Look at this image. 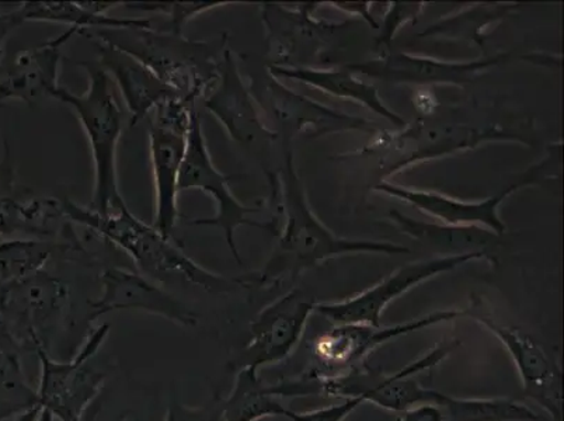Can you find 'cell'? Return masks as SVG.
<instances>
[{"instance_id":"484cf974","label":"cell","mask_w":564,"mask_h":421,"mask_svg":"<svg viewBox=\"0 0 564 421\" xmlns=\"http://www.w3.org/2000/svg\"><path fill=\"white\" fill-rule=\"evenodd\" d=\"M398 421H445V418L438 406L419 404L403 412Z\"/></svg>"},{"instance_id":"d6986e66","label":"cell","mask_w":564,"mask_h":421,"mask_svg":"<svg viewBox=\"0 0 564 421\" xmlns=\"http://www.w3.org/2000/svg\"><path fill=\"white\" fill-rule=\"evenodd\" d=\"M434 404L443 410L445 421H541L530 406L514 399H463L435 393Z\"/></svg>"},{"instance_id":"f1b7e54d","label":"cell","mask_w":564,"mask_h":421,"mask_svg":"<svg viewBox=\"0 0 564 421\" xmlns=\"http://www.w3.org/2000/svg\"><path fill=\"white\" fill-rule=\"evenodd\" d=\"M35 421H55L53 414L47 412V410L41 409L39 413V418Z\"/></svg>"},{"instance_id":"30bf717a","label":"cell","mask_w":564,"mask_h":421,"mask_svg":"<svg viewBox=\"0 0 564 421\" xmlns=\"http://www.w3.org/2000/svg\"><path fill=\"white\" fill-rule=\"evenodd\" d=\"M485 326L499 338L520 375L525 397L540 404L553 421H562L563 373L558 363L540 344L522 333L484 321Z\"/></svg>"},{"instance_id":"f546056e","label":"cell","mask_w":564,"mask_h":421,"mask_svg":"<svg viewBox=\"0 0 564 421\" xmlns=\"http://www.w3.org/2000/svg\"><path fill=\"white\" fill-rule=\"evenodd\" d=\"M0 242H2V238H0Z\"/></svg>"},{"instance_id":"e0dca14e","label":"cell","mask_w":564,"mask_h":421,"mask_svg":"<svg viewBox=\"0 0 564 421\" xmlns=\"http://www.w3.org/2000/svg\"><path fill=\"white\" fill-rule=\"evenodd\" d=\"M68 224L63 202L54 198L0 199V238L13 234L56 238Z\"/></svg>"},{"instance_id":"7a4b0ae2","label":"cell","mask_w":564,"mask_h":421,"mask_svg":"<svg viewBox=\"0 0 564 421\" xmlns=\"http://www.w3.org/2000/svg\"><path fill=\"white\" fill-rule=\"evenodd\" d=\"M84 37L112 45L140 61L177 96L197 105L217 78L227 37L189 40L183 34L156 29L95 30Z\"/></svg>"},{"instance_id":"83f0119b","label":"cell","mask_w":564,"mask_h":421,"mask_svg":"<svg viewBox=\"0 0 564 421\" xmlns=\"http://www.w3.org/2000/svg\"><path fill=\"white\" fill-rule=\"evenodd\" d=\"M40 410V408L29 410V412L18 415V418L12 421H35L39 418Z\"/></svg>"},{"instance_id":"9c48e42d","label":"cell","mask_w":564,"mask_h":421,"mask_svg":"<svg viewBox=\"0 0 564 421\" xmlns=\"http://www.w3.org/2000/svg\"><path fill=\"white\" fill-rule=\"evenodd\" d=\"M458 313L441 312L424 320L404 323L392 327L371 325H340L316 338L312 353L330 375L357 371L367 366V359L384 343L420 328L437 325L440 322L455 320Z\"/></svg>"},{"instance_id":"2e32d148","label":"cell","mask_w":564,"mask_h":421,"mask_svg":"<svg viewBox=\"0 0 564 421\" xmlns=\"http://www.w3.org/2000/svg\"><path fill=\"white\" fill-rule=\"evenodd\" d=\"M443 265L417 267L406 270L403 273L384 281L383 284L366 292L354 300L341 302L335 305H322L319 312L329 317L336 326L340 325H371L382 326L381 315L383 307L392 298L402 294L415 282L422 281L425 277L432 276L435 271L443 269Z\"/></svg>"},{"instance_id":"cb8c5ba5","label":"cell","mask_w":564,"mask_h":421,"mask_svg":"<svg viewBox=\"0 0 564 421\" xmlns=\"http://www.w3.org/2000/svg\"><path fill=\"white\" fill-rule=\"evenodd\" d=\"M364 403H367L366 398L360 395V397L345 398L340 403L326 406L312 412L299 413L289 410L285 418L291 421H346L348 415L356 412L358 406Z\"/></svg>"},{"instance_id":"5bb4252c","label":"cell","mask_w":564,"mask_h":421,"mask_svg":"<svg viewBox=\"0 0 564 421\" xmlns=\"http://www.w3.org/2000/svg\"><path fill=\"white\" fill-rule=\"evenodd\" d=\"M120 3L105 2H28L13 10L19 24L47 22L66 25L72 37L95 30L151 29V19L111 18L107 12Z\"/></svg>"},{"instance_id":"5b68a950","label":"cell","mask_w":564,"mask_h":421,"mask_svg":"<svg viewBox=\"0 0 564 421\" xmlns=\"http://www.w3.org/2000/svg\"><path fill=\"white\" fill-rule=\"evenodd\" d=\"M69 287L48 271L0 287V317L18 347L48 350L47 335L65 320Z\"/></svg>"},{"instance_id":"3957f363","label":"cell","mask_w":564,"mask_h":421,"mask_svg":"<svg viewBox=\"0 0 564 421\" xmlns=\"http://www.w3.org/2000/svg\"><path fill=\"white\" fill-rule=\"evenodd\" d=\"M78 65L89 76L85 94L59 86L53 99L69 106L78 116L89 141L94 159L95 186L90 209L101 215L127 208L124 197L118 187L117 148L120 142L124 115L118 105L115 85L97 61H79Z\"/></svg>"},{"instance_id":"ba28073f","label":"cell","mask_w":564,"mask_h":421,"mask_svg":"<svg viewBox=\"0 0 564 421\" xmlns=\"http://www.w3.org/2000/svg\"><path fill=\"white\" fill-rule=\"evenodd\" d=\"M312 306L291 294L267 306L250 325L251 337L229 367L260 369L289 358L300 346Z\"/></svg>"},{"instance_id":"7c38bea8","label":"cell","mask_w":564,"mask_h":421,"mask_svg":"<svg viewBox=\"0 0 564 421\" xmlns=\"http://www.w3.org/2000/svg\"><path fill=\"white\" fill-rule=\"evenodd\" d=\"M96 44L99 54L97 64L109 75L112 85L124 99L127 110L130 111L131 128L150 118L163 101L177 96L133 56L109 44Z\"/></svg>"},{"instance_id":"277c9868","label":"cell","mask_w":564,"mask_h":421,"mask_svg":"<svg viewBox=\"0 0 564 421\" xmlns=\"http://www.w3.org/2000/svg\"><path fill=\"white\" fill-rule=\"evenodd\" d=\"M109 333L107 323L94 328L68 361H55L43 347L35 350L40 361L39 406L55 421H79L105 389L106 374L95 368L94 359Z\"/></svg>"},{"instance_id":"8992f818","label":"cell","mask_w":564,"mask_h":421,"mask_svg":"<svg viewBox=\"0 0 564 421\" xmlns=\"http://www.w3.org/2000/svg\"><path fill=\"white\" fill-rule=\"evenodd\" d=\"M229 176L218 171L215 166L212 153L205 138L202 115L199 111L194 115L192 128H189L186 153H184L181 173V193L188 190H199L217 204V213L212 218H196L189 220V225L198 227H214L220 229L225 244L228 245L230 253L238 263L240 260L238 246H236L235 234L240 225H258L253 220L246 219L254 209L245 207L235 197L229 188Z\"/></svg>"},{"instance_id":"9a60e30c","label":"cell","mask_w":564,"mask_h":421,"mask_svg":"<svg viewBox=\"0 0 564 421\" xmlns=\"http://www.w3.org/2000/svg\"><path fill=\"white\" fill-rule=\"evenodd\" d=\"M204 109L217 118L224 130L238 142H248L253 121L232 51L225 50L217 69V78L202 100Z\"/></svg>"},{"instance_id":"8fae6325","label":"cell","mask_w":564,"mask_h":421,"mask_svg":"<svg viewBox=\"0 0 564 421\" xmlns=\"http://www.w3.org/2000/svg\"><path fill=\"white\" fill-rule=\"evenodd\" d=\"M148 140H150L153 188H155V214H153L152 227L166 238H173L174 229L181 219L178 195H181V173L187 137L162 130L150 122Z\"/></svg>"},{"instance_id":"4fadbf2b","label":"cell","mask_w":564,"mask_h":421,"mask_svg":"<svg viewBox=\"0 0 564 421\" xmlns=\"http://www.w3.org/2000/svg\"><path fill=\"white\" fill-rule=\"evenodd\" d=\"M68 43L59 34L40 47L20 54L7 78L0 82V101L19 100L34 106L45 99H53L59 89L63 48Z\"/></svg>"},{"instance_id":"d4e9b609","label":"cell","mask_w":564,"mask_h":421,"mask_svg":"<svg viewBox=\"0 0 564 421\" xmlns=\"http://www.w3.org/2000/svg\"><path fill=\"white\" fill-rule=\"evenodd\" d=\"M128 414L130 412L127 409L121 408L117 402H112L105 388L99 397L85 410L79 421H127Z\"/></svg>"},{"instance_id":"7402d4cb","label":"cell","mask_w":564,"mask_h":421,"mask_svg":"<svg viewBox=\"0 0 564 421\" xmlns=\"http://www.w3.org/2000/svg\"><path fill=\"white\" fill-rule=\"evenodd\" d=\"M228 2H133L122 3L128 10L135 12L161 14L166 19L161 30L183 34V28L199 14L225 7Z\"/></svg>"},{"instance_id":"603a6c76","label":"cell","mask_w":564,"mask_h":421,"mask_svg":"<svg viewBox=\"0 0 564 421\" xmlns=\"http://www.w3.org/2000/svg\"><path fill=\"white\" fill-rule=\"evenodd\" d=\"M223 399L219 395H214L209 402L192 408V406L184 404L177 397H173L163 421H220Z\"/></svg>"},{"instance_id":"4316f807","label":"cell","mask_w":564,"mask_h":421,"mask_svg":"<svg viewBox=\"0 0 564 421\" xmlns=\"http://www.w3.org/2000/svg\"><path fill=\"white\" fill-rule=\"evenodd\" d=\"M19 25L18 20L13 17V12L0 13V71H2L4 44H7L8 35Z\"/></svg>"},{"instance_id":"ac0fdd59","label":"cell","mask_w":564,"mask_h":421,"mask_svg":"<svg viewBox=\"0 0 564 421\" xmlns=\"http://www.w3.org/2000/svg\"><path fill=\"white\" fill-rule=\"evenodd\" d=\"M280 398L260 378L259 369L246 367L236 371L235 384L223 399L220 421H259L289 412Z\"/></svg>"},{"instance_id":"6da1fadb","label":"cell","mask_w":564,"mask_h":421,"mask_svg":"<svg viewBox=\"0 0 564 421\" xmlns=\"http://www.w3.org/2000/svg\"><path fill=\"white\" fill-rule=\"evenodd\" d=\"M63 208L70 224L90 229L126 251L138 273L147 276L159 285L196 287L208 294L218 295L242 284V280H230L204 269L184 253L173 238H166L152 225L143 223L128 207L101 215L68 198L64 199Z\"/></svg>"},{"instance_id":"ffe728a7","label":"cell","mask_w":564,"mask_h":421,"mask_svg":"<svg viewBox=\"0 0 564 421\" xmlns=\"http://www.w3.org/2000/svg\"><path fill=\"white\" fill-rule=\"evenodd\" d=\"M78 249L74 244L51 240H2L0 242V287L23 281L44 270L56 251Z\"/></svg>"},{"instance_id":"52a82bcc","label":"cell","mask_w":564,"mask_h":421,"mask_svg":"<svg viewBox=\"0 0 564 421\" xmlns=\"http://www.w3.org/2000/svg\"><path fill=\"white\" fill-rule=\"evenodd\" d=\"M120 311H140L182 327H194L198 323L197 313L158 282L138 271L115 266L102 271L101 294L91 302V320Z\"/></svg>"},{"instance_id":"44dd1931","label":"cell","mask_w":564,"mask_h":421,"mask_svg":"<svg viewBox=\"0 0 564 421\" xmlns=\"http://www.w3.org/2000/svg\"><path fill=\"white\" fill-rule=\"evenodd\" d=\"M17 348L12 341L0 344V421L40 408L37 388L29 384Z\"/></svg>"}]
</instances>
